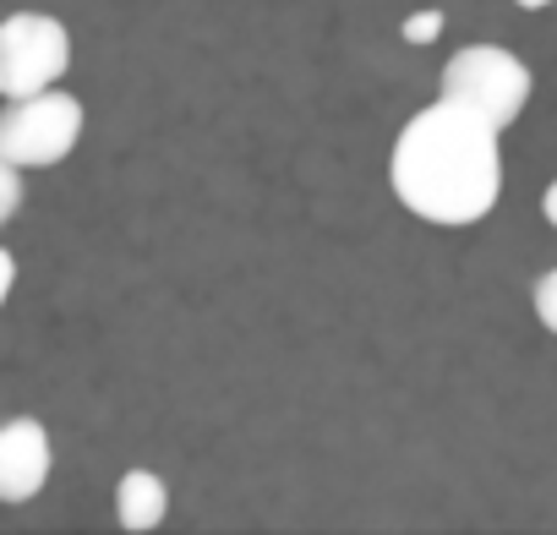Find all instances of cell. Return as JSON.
Listing matches in <instances>:
<instances>
[{"mask_svg":"<svg viewBox=\"0 0 557 535\" xmlns=\"http://www.w3.org/2000/svg\"><path fill=\"white\" fill-rule=\"evenodd\" d=\"M394 197L443 229L481 224L497 197H503V153H497V126H486L475 110L437 99L421 115L405 121L394 137L388 159Z\"/></svg>","mask_w":557,"mask_h":535,"instance_id":"cell-1","label":"cell"},{"mask_svg":"<svg viewBox=\"0 0 557 535\" xmlns=\"http://www.w3.org/2000/svg\"><path fill=\"white\" fill-rule=\"evenodd\" d=\"M437 88H443V99L475 110L486 126L503 132V126H513L524 115L535 77H530V66L513 50H503V45H470V50H459L443 66V83Z\"/></svg>","mask_w":557,"mask_h":535,"instance_id":"cell-2","label":"cell"},{"mask_svg":"<svg viewBox=\"0 0 557 535\" xmlns=\"http://www.w3.org/2000/svg\"><path fill=\"white\" fill-rule=\"evenodd\" d=\"M83 142V104L61 88L12 99L0 110V153L23 170H50Z\"/></svg>","mask_w":557,"mask_h":535,"instance_id":"cell-3","label":"cell"},{"mask_svg":"<svg viewBox=\"0 0 557 535\" xmlns=\"http://www.w3.org/2000/svg\"><path fill=\"white\" fill-rule=\"evenodd\" d=\"M72 34L50 12H12L0 23V99H28L66 77Z\"/></svg>","mask_w":557,"mask_h":535,"instance_id":"cell-4","label":"cell"},{"mask_svg":"<svg viewBox=\"0 0 557 535\" xmlns=\"http://www.w3.org/2000/svg\"><path fill=\"white\" fill-rule=\"evenodd\" d=\"M50 432L34 415H17L0 426V502H34L50 481Z\"/></svg>","mask_w":557,"mask_h":535,"instance_id":"cell-5","label":"cell"},{"mask_svg":"<svg viewBox=\"0 0 557 535\" xmlns=\"http://www.w3.org/2000/svg\"><path fill=\"white\" fill-rule=\"evenodd\" d=\"M164 513H170V486L153 470H126L115 486V519L126 530H153L164 524Z\"/></svg>","mask_w":557,"mask_h":535,"instance_id":"cell-6","label":"cell"},{"mask_svg":"<svg viewBox=\"0 0 557 535\" xmlns=\"http://www.w3.org/2000/svg\"><path fill=\"white\" fill-rule=\"evenodd\" d=\"M17 208H23V164H12L7 153H0V224H7Z\"/></svg>","mask_w":557,"mask_h":535,"instance_id":"cell-7","label":"cell"},{"mask_svg":"<svg viewBox=\"0 0 557 535\" xmlns=\"http://www.w3.org/2000/svg\"><path fill=\"white\" fill-rule=\"evenodd\" d=\"M535 318H541L546 334H557V268H546L535 279Z\"/></svg>","mask_w":557,"mask_h":535,"instance_id":"cell-8","label":"cell"},{"mask_svg":"<svg viewBox=\"0 0 557 535\" xmlns=\"http://www.w3.org/2000/svg\"><path fill=\"white\" fill-rule=\"evenodd\" d=\"M399 34H405V45H432V39L443 34V12H432V7H426V12H410Z\"/></svg>","mask_w":557,"mask_h":535,"instance_id":"cell-9","label":"cell"},{"mask_svg":"<svg viewBox=\"0 0 557 535\" xmlns=\"http://www.w3.org/2000/svg\"><path fill=\"white\" fill-rule=\"evenodd\" d=\"M12 285H17V257H12L7 246H0V307L12 301Z\"/></svg>","mask_w":557,"mask_h":535,"instance_id":"cell-10","label":"cell"},{"mask_svg":"<svg viewBox=\"0 0 557 535\" xmlns=\"http://www.w3.org/2000/svg\"><path fill=\"white\" fill-rule=\"evenodd\" d=\"M541 213H546V224L557 229V181H546V191H541Z\"/></svg>","mask_w":557,"mask_h":535,"instance_id":"cell-11","label":"cell"},{"mask_svg":"<svg viewBox=\"0 0 557 535\" xmlns=\"http://www.w3.org/2000/svg\"><path fill=\"white\" fill-rule=\"evenodd\" d=\"M513 7H524V12H541V7H552V0H513Z\"/></svg>","mask_w":557,"mask_h":535,"instance_id":"cell-12","label":"cell"}]
</instances>
